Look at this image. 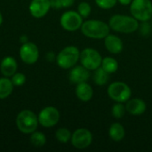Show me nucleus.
<instances>
[{"label":"nucleus","instance_id":"nucleus-1","mask_svg":"<svg viewBox=\"0 0 152 152\" xmlns=\"http://www.w3.org/2000/svg\"><path fill=\"white\" fill-rule=\"evenodd\" d=\"M139 21L132 15L114 14L109 20L110 29L123 34H131L138 30Z\"/></svg>","mask_w":152,"mask_h":152},{"label":"nucleus","instance_id":"nucleus-2","mask_svg":"<svg viewBox=\"0 0 152 152\" xmlns=\"http://www.w3.org/2000/svg\"><path fill=\"white\" fill-rule=\"evenodd\" d=\"M82 34L92 39H104L110 34L109 23L100 20H88L83 22L81 28Z\"/></svg>","mask_w":152,"mask_h":152},{"label":"nucleus","instance_id":"nucleus-3","mask_svg":"<svg viewBox=\"0 0 152 152\" xmlns=\"http://www.w3.org/2000/svg\"><path fill=\"white\" fill-rule=\"evenodd\" d=\"M38 125L37 115L30 110H23L16 117V126L24 134H30L35 132Z\"/></svg>","mask_w":152,"mask_h":152},{"label":"nucleus","instance_id":"nucleus-4","mask_svg":"<svg viewBox=\"0 0 152 152\" xmlns=\"http://www.w3.org/2000/svg\"><path fill=\"white\" fill-rule=\"evenodd\" d=\"M80 58V51L77 46L68 45L56 55L57 65L63 69H70L74 67Z\"/></svg>","mask_w":152,"mask_h":152},{"label":"nucleus","instance_id":"nucleus-5","mask_svg":"<svg viewBox=\"0 0 152 152\" xmlns=\"http://www.w3.org/2000/svg\"><path fill=\"white\" fill-rule=\"evenodd\" d=\"M130 12L138 21H149L152 19V2L151 0H133Z\"/></svg>","mask_w":152,"mask_h":152},{"label":"nucleus","instance_id":"nucleus-6","mask_svg":"<svg viewBox=\"0 0 152 152\" xmlns=\"http://www.w3.org/2000/svg\"><path fill=\"white\" fill-rule=\"evenodd\" d=\"M107 94L116 102H126L131 98L132 90L127 84L122 81H116L109 86Z\"/></svg>","mask_w":152,"mask_h":152},{"label":"nucleus","instance_id":"nucleus-7","mask_svg":"<svg viewBox=\"0 0 152 152\" xmlns=\"http://www.w3.org/2000/svg\"><path fill=\"white\" fill-rule=\"evenodd\" d=\"M79 61L82 66L90 71H94L102 66V57L97 50L94 48H85L80 52Z\"/></svg>","mask_w":152,"mask_h":152},{"label":"nucleus","instance_id":"nucleus-8","mask_svg":"<svg viewBox=\"0 0 152 152\" xmlns=\"http://www.w3.org/2000/svg\"><path fill=\"white\" fill-rule=\"evenodd\" d=\"M37 118L40 126L45 128H51L58 124L61 114L57 108L53 106H47L39 111Z\"/></svg>","mask_w":152,"mask_h":152},{"label":"nucleus","instance_id":"nucleus-9","mask_svg":"<svg viewBox=\"0 0 152 152\" xmlns=\"http://www.w3.org/2000/svg\"><path fill=\"white\" fill-rule=\"evenodd\" d=\"M83 22V17L77 12V11L64 12L60 18V24L61 28L69 32L79 29Z\"/></svg>","mask_w":152,"mask_h":152},{"label":"nucleus","instance_id":"nucleus-10","mask_svg":"<svg viewBox=\"0 0 152 152\" xmlns=\"http://www.w3.org/2000/svg\"><path fill=\"white\" fill-rule=\"evenodd\" d=\"M71 144L77 150H84L88 148L93 142V134L87 128H77L72 133Z\"/></svg>","mask_w":152,"mask_h":152},{"label":"nucleus","instance_id":"nucleus-11","mask_svg":"<svg viewBox=\"0 0 152 152\" xmlns=\"http://www.w3.org/2000/svg\"><path fill=\"white\" fill-rule=\"evenodd\" d=\"M19 53L20 60L26 64L31 65L38 61L39 50L37 45L33 42L28 41L24 44H21Z\"/></svg>","mask_w":152,"mask_h":152},{"label":"nucleus","instance_id":"nucleus-12","mask_svg":"<svg viewBox=\"0 0 152 152\" xmlns=\"http://www.w3.org/2000/svg\"><path fill=\"white\" fill-rule=\"evenodd\" d=\"M51 9L50 0H31L28 11L32 17L40 19L45 17Z\"/></svg>","mask_w":152,"mask_h":152},{"label":"nucleus","instance_id":"nucleus-13","mask_svg":"<svg viewBox=\"0 0 152 152\" xmlns=\"http://www.w3.org/2000/svg\"><path fill=\"white\" fill-rule=\"evenodd\" d=\"M90 77V70L82 65H75L70 69L69 74V79L72 84L77 85L83 82H86Z\"/></svg>","mask_w":152,"mask_h":152},{"label":"nucleus","instance_id":"nucleus-14","mask_svg":"<svg viewBox=\"0 0 152 152\" xmlns=\"http://www.w3.org/2000/svg\"><path fill=\"white\" fill-rule=\"evenodd\" d=\"M104 45L107 51L112 54H118L124 49L123 41L119 37L114 34H109L104 37Z\"/></svg>","mask_w":152,"mask_h":152},{"label":"nucleus","instance_id":"nucleus-15","mask_svg":"<svg viewBox=\"0 0 152 152\" xmlns=\"http://www.w3.org/2000/svg\"><path fill=\"white\" fill-rule=\"evenodd\" d=\"M126 111L133 116H140L142 115L147 110L146 102L140 98H133L129 99L126 104Z\"/></svg>","mask_w":152,"mask_h":152},{"label":"nucleus","instance_id":"nucleus-16","mask_svg":"<svg viewBox=\"0 0 152 152\" xmlns=\"http://www.w3.org/2000/svg\"><path fill=\"white\" fill-rule=\"evenodd\" d=\"M18 63L16 60L12 56H5L0 62V71L4 77H11L17 72Z\"/></svg>","mask_w":152,"mask_h":152},{"label":"nucleus","instance_id":"nucleus-17","mask_svg":"<svg viewBox=\"0 0 152 152\" xmlns=\"http://www.w3.org/2000/svg\"><path fill=\"white\" fill-rule=\"evenodd\" d=\"M75 93L77 99L84 102L91 101L94 96V89L87 82L77 84L76 86Z\"/></svg>","mask_w":152,"mask_h":152},{"label":"nucleus","instance_id":"nucleus-18","mask_svg":"<svg viewBox=\"0 0 152 152\" xmlns=\"http://www.w3.org/2000/svg\"><path fill=\"white\" fill-rule=\"evenodd\" d=\"M109 136L114 142H121L126 136L125 127L118 122L111 124L109 128Z\"/></svg>","mask_w":152,"mask_h":152},{"label":"nucleus","instance_id":"nucleus-19","mask_svg":"<svg viewBox=\"0 0 152 152\" xmlns=\"http://www.w3.org/2000/svg\"><path fill=\"white\" fill-rule=\"evenodd\" d=\"M13 84L10 77H0V100L8 98L13 92Z\"/></svg>","mask_w":152,"mask_h":152},{"label":"nucleus","instance_id":"nucleus-20","mask_svg":"<svg viewBox=\"0 0 152 152\" xmlns=\"http://www.w3.org/2000/svg\"><path fill=\"white\" fill-rule=\"evenodd\" d=\"M109 79H110V74L106 72L102 67L94 70L93 81L96 86H105L109 82Z\"/></svg>","mask_w":152,"mask_h":152},{"label":"nucleus","instance_id":"nucleus-21","mask_svg":"<svg viewBox=\"0 0 152 152\" xmlns=\"http://www.w3.org/2000/svg\"><path fill=\"white\" fill-rule=\"evenodd\" d=\"M101 67L110 75L115 73L118 69V62L115 58L107 56L102 59Z\"/></svg>","mask_w":152,"mask_h":152},{"label":"nucleus","instance_id":"nucleus-22","mask_svg":"<svg viewBox=\"0 0 152 152\" xmlns=\"http://www.w3.org/2000/svg\"><path fill=\"white\" fill-rule=\"evenodd\" d=\"M46 142V137L45 135L38 131H35L32 134H30V143L37 148H41L45 146Z\"/></svg>","mask_w":152,"mask_h":152},{"label":"nucleus","instance_id":"nucleus-23","mask_svg":"<svg viewBox=\"0 0 152 152\" xmlns=\"http://www.w3.org/2000/svg\"><path fill=\"white\" fill-rule=\"evenodd\" d=\"M72 133L65 127H61L58 128L55 132V138L58 142L61 143H67L68 142L70 141L71 139Z\"/></svg>","mask_w":152,"mask_h":152},{"label":"nucleus","instance_id":"nucleus-24","mask_svg":"<svg viewBox=\"0 0 152 152\" xmlns=\"http://www.w3.org/2000/svg\"><path fill=\"white\" fill-rule=\"evenodd\" d=\"M126 112V105L123 102H116L111 108V115L114 118L120 119L122 118Z\"/></svg>","mask_w":152,"mask_h":152},{"label":"nucleus","instance_id":"nucleus-25","mask_svg":"<svg viewBox=\"0 0 152 152\" xmlns=\"http://www.w3.org/2000/svg\"><path fill=\"white\" fill-rule=\"evenodd\" d=\"M92 12V7L87 2H81L77 5V12L83 17V19H86L89 17Z\"/></svg>","mask_w":152,"mask_h":152},{"label":"nucleus","instance_id":"nucleus-26","mask_svg":"<svg viewBox=\"0 0 152 152\" xmlns=\"http://www.w3.org/2000/svg\"><path fill=\"white\" fill-rule=\"evenodd\" d=\"M11 80L14 86H21L26 83L27 77L22 72H16L11 77Z\"/></svg>","mask_w":152,"mask_h":152},{"label":"nucleus","instance_id":"nucleus-27","mask_svg":"<svg viewBox=\"0 0 152 152\" xmlns=\"http://www.w3.org/2000/svg\"><path fill=\"white\" fill-rule=\"evenodd\" d=\"M118 0H95L96 4L98 7L103 10H109L113 8L117 4Z\"/></svg>","mask_w":152,"mask_h":152},{"label":"nucleus","instance_id":"nucleus-28","mask_svg":"<svg viewBox=\"0 0 152 152\" xmlns=\"http://www.w3.org/2000/svg\"><path fill=\"white\" fill-rule=\"evenodd\" d=\"M139 32L143 37H148L151 33V25L149 23V21H142L139 25Z\"/></svg>","mask_w":152,"mask_h":152},{"label":"nucleus","instance_id":"nucleus-29","mask_svg":"<svg viewBox=\"0 0 152 152\" xmlns=\"http://www.w3.org/2000/svg\"><path fill=\"white\" fill-rule=\"evenodd\" d=\"M50 4H51V8H53V9L62 8L61 0H50Z\"/></svg>","mask_w":152,"mask_h":152},{"label":"nucleus","instance_id":"nucleus-30","mask_svg":"<svg viewBox=\"0 0 152 152\" xmlns=\"http://www.w3.org/2000/svg\"><path fill=\"white\" fill-rule=\"evenodd\" d=\"M62 8H69L72 6L75 3V0H61Z\"/></svg>","mask_w":152,"mask_h":152},{"label":"nucleus","instance_id":"nucleus-31","mask_svg":"<svg viewBox=\"0 0 152 152\" xmlns=\"http://www.w3.org/2000/svg\"><path fill=\"white\" fill-rule=\"evenodd\" d=\"M45 58L48 61H53L56 60V55L54 54L53 52H48L45 55Z\"/></svg>","mask_w":152,"mask_h":152},{"label":"nucleus","instance_id":"nucleus-32","mask_svg":"<svg viewBox=\"0 0 152 152\" xmlns=\"http://www.w3.org/2000/svg\"><path fill=\"white\" fill-rule=\"evenodd\" d=\"M133 0H118V2L122 5H130Z\"/></svg>","mask_w":152,"mask_h":152},{"label":"nucleus","instance_id":"nucleus-33","mask_svg":"<svg viewBox=\"0 0 152 152\" xmlns=\"http://www.w3.org/2000/svg\"><path fill=\"white\" fill-rule=\"evenodd\" d=\"M28 37L26 36V35H22V36H20V42L21 43V44H24V43H26V42H28Z\"/></svg>","mask_w":152,"mask_h":152},{"label":"nucleus","instance_id":"nucleus-34","mask_svg":"<svg viewBox=\"0 0 152 152\" xmlns=\"http://www.w3.org/2000/svg\"><path fill=\"white\" fill-rule=\"evenodd\" d=\"M3 20H4V19H3V15H2V13H1V12H0V26L2 25V23H3Z\"/></svg>","mask_w":152,"mask_h":152}]
</instances>
